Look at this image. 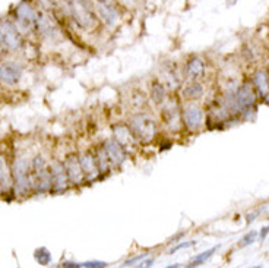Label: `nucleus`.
I'll use <instances>...</instances> for the list:
<instances>
[{"mask_svg":"<svg viewBox=\"0 0 269 268\" xmlns=\"http://www.w3.org/2000/svg\"><path fill=\"white\" fill-rule=\"evenodd\" d=\"M66 8L73 21L84 30H90L95 25L94 2L92 0H66Z\"/></svg>","mask_w":269,"mask_h":268,"instance_id":"f257e3e1","label":"nucleus"},{"mask_svg":"<svg viewBox=\"0 0 269 268\" xmlns=\"http://www.w3.org/2000/svg\"><path fill=\"white\" fill-rule=\"evenodd\" d=\"M12 178L17 195H27L33 188V175L30 173V163L27 159L21 157L15 161Z\"/></svg>","mask_w":269,"mask_h":268,"instance_id":"f03ea898","label":"nucleus"},{"mask_svg":"<svg viewBox=\"0 0 269 268\" xmlns=\"http://www.w3.org/2000/svg\"><path fill=\"white\" fill-rule=\"evenodd\" d=\"M129 129L132 130V133L136 140H139L142 143H151L155 137L157 126L149 116L135 114L129 122Z\"/></svg>","mask_w":269,"mask_h":268,"instance_id":"7ed1b4c3","label":"nucleus"},{"mask_svg":"<svg viewBox=\"0 0 269 268\" xmlns=\"http://www.w3.org/2000/svg\"><path fill=\"white\" fill-rule=\"evenodd\" d=\"M0 37H2V41H3L6 52L18 50L21 44H22V38H21L19 31L17 30V27L9 21H0Z\"/></svg>","mask_w":269,"mask_h":268,"instance_id":"20e7f679","label":"nucleus"},{"mask_svg":"<svg viewBox=\"0 0 269 268\" xmlns=\"http://www.w3.org/2000/svg\"><path fill=\"white\" fill-rule=\"evenodd\" d=\"M15 17H17V21H18V27L24 31H31L37 27V14L34 11V8L27 2H21L17 9H15Z\"/></svg>","mask_w":269,"mask_h":268,"instance_id":"39448f33","label":"nucleus"},{"mask_svg":"<svg viewBox=\"0 0 269 268\" xmlns=\"http://www.w3.org/2000/svg\"><path fill=\"white\" fill-rule=\"evenodd\" d=\"M95 9H97V14L103 24H106L110 28L116 25V22L119 19V14H117L116 6L111 3V0H97Z\"/></svg>","mask_w":269,"mask_h":268,"instance_id":"423d86ee","label":"nucleus"},{"mask_svg":"<svg viewBox=\"0 0 269 268\" xmlns=\"http://www.w3.org/2000/svg\"><path fill=\"white\" fill-rule=\"evenodd\" d=\"M50 176H52V189L54 192H63L68 189V173L66 167L62 163H53L50 167Z\"/></svg>","mask_w":269,"mask_h":268,"instance_id":"0eeeda50","label":"nucleus"},{"mask_svg":"<svg viewBox=\"0 0 269 268\" xmlns=\"http://www.w3.org/2000/svg\"><path fill=\"white\" fill-rule=\"evenodd\" d=\"M22 76V66L14 62H5L0 65V81L5 85H17Z\"/></svg>","mask_w":269,"mask_h":268,"instance_id":"6e6552de","label":"nucleus"},{"mask_svg":"<svg viewBox=\"0 0 269 268\" xmlns=\"http://www.w3.org/2000/svg\"><path fill=\"white\" fill-rule=\"evenodd\" d=\"M234 100V108L237 110H244L249 108L254 103V91L251 84L246 82L241 88H238Z\"/></svg>","mask_w":269,"mask_h":268,"instance_id":"1a4fd4ad","label":"nucleus"},{"mask_svg":"<svg viewBox=\"0 0 269 268\" xmlns=\"http://www.w3.org/2000/svg\"><path fill=\"white\" fill-rule=\"evenodd\" d=\"M104 150L107 153L108 160H110V164L117 167L120 166L123 161L126 160V150L117 143L116 140H108L104 144Z\"/></svg>","mask_w":269,"mask_h":268,"instance_id":"9d476101","label":"nucleus"},{"mask_svg":"<svg viewBox=\"0 0 269 268\" xmlns=\"http://www.w3.org/2000/svg\"><path fill=\"white\" fill-rule=\"evenodd\" d=\"M37 30L40 31V34L46 38H54L56 36H59V30L54 24V21L49 15L40 12L37 17Z\"/></svg>","mask_w":269,"mask_h":268,"instance_id":"9b49d317","label":"nucleus"},{"mask_svg":"<svg viewBox=\"0 0 269 268\" xmlns=\"http://www.w3.org/2000/svg\"><path fill=\"white\" fill-rule=\"evenodd\" d=\"M65 167H66V173H68V178H69L71 183L79 185L84 180V172H82V167H81V163H79V157L69 156L66 163H65Z\"/></svg>","mask_w":269,"mask_h":268,"instance_id":"f8f14e48","label":"nucleus"},{"mask_svg":"<svg viewBox=\"0 0 269 268\" xmlns=\"http://www.w3.org/2000/svg\"><path fill=\"white\" fill-rule=\"evenodd\" d=\"M79 163H81L84 176L88 180H94V179L100 176V172H98V167H97V163H95V157H92L90 153H82L79 156Z\"/></svg>","mask_w":269,"mask_h":268,"instance_id":"ddd939ff","label":"nucleus"},{"mask_svg":"<svg viewBox=\"0 0 269 268\" xmlns=\"http://www.w3.org/2000/svg\"><path fill=\"white\" fill-rule=\"evenodd\" d=\"M183 120L189 130H196L197 127L202 125V110L197 106L186 107L183 113Z\"/></svg>","mask_w":269,"mask_h":268,"instance_id":"4468645a","label":"nucleus"},{"mask_svg":"<svg viewBox=\"0 0 269 268\" xmlns=\"http://www.w3.org/2000/svg\"><path fill=\"white\" fill-rule=\"evenodd\" d=\"M113 132H114V140L120 144L125 150L130 148V147L135 144V140H136V138L133 137L132 130H130L127 126H123V125L114 126Z\"/></svg>","mask_w":269,"mask_h":268,"instance_id":"2eb2a0df","label":"nucleus"},{"mask_svg":"<svg viewBox=\"0 0 269 268\" xmlns=\"http://www.w3.org/2000/svg\"><path fill=\"white\" fill-rule=\"evenodd\" d=\"M162 116H164V122L167 123V126H168L170 129H179L180 113H179V107H177V104L170 103L167 107L164 108Z\"/></svg>","mask_w":269,"mask_h":268,"instance_id":"dca6fc26","label":"nucleus"},{"mask_svg":"<svg viewBox=\"0 0 269 268\" xmlns=\"http://www.w3.org/2000/svg\"><path fill=\"white\" fill-rule=\"evenodd\" d=\"M0 186L3 191H9L12 186V173L9 170L8 161L3 156H0Z\"/></svg>","mask_w":269,"mask_h":268,"instance_id":"f3484780","label":"nucleus"},{"mask_svg":"<svg viewBox=\"0 0 269 268\" xmlns=\"http://www.w3.org/2000/svg\"><path fill=\"white\" fill-rule=\"evenodd\" d=\"M203 68H205L203 62L199 57H193L186 65V73H187L189 78L195 79V78H199L203 73Z\"/></svg>","mask_w":269,"mask_h":268,"instance_id":"a211bd4d","label":"nucleus"},{"mask_svg":"<svg viewBox=\"0 0 269 268\" xmlns=\"http://www.w3.org/2000/svg\"><path fill=\"white\" fill-rule=\"evenodd\" d=\"M95 163H97V167H98V172H100V173H107L108 167H110L111 164H110L107 153H106L104 148H101V150L98 148V150H97Z\"/></svg>","mask_w":269,"mask_h":268,"instance_id":"6ab92c4d","label":"nucleus"},{"mask_svg":"<svg viewBox=\"0 0 269 268\" xmlns=\"http://www.w3.org/2000/svg\"><path fill=\"white\" fill-rule=\"evenodd\" d=\"M151 98L154 100V103L162 104L167 98V91L164 88V85H161L160 82H155L151 89Z\"/></svg>","mask_w":269,"mask_h":268,"instance_id":"aec40b11","label":"nucleus"},{"mask_svg":"<svg viewBox=\"0 0 269 268\" xmlns=\"http://www.w3.org/2000/svg\"><path fill=\"white\" fill-rule=\"evenodd\" d=\"M254 85L257 87V89L260 91L262 95H266L269 92V82H268V76L265 72H257L256 76H254Z\"/></svg>","mask_w":269,"mask_h":268,"instance_id":"412c9836","label":"nucleus"},{"mask_svg":"<svg viewBox=\"0 0 269 268\" xmlns=\"http://www.w3.org/2000/svg\"><path fill=\"white\" fill-rule=\"evenodd\" d=\"M202 92H203L202 85L197 84V82H193V84H190V85H187V87L184 88L183 95H184L187 100H197V98L202 95Z\"/></svg>","mask_w":269,"mask_h":268,"instance_id":"4be33fe9","label":"nucleus"},{"mask_svg":"<svg viewBox=\"0 0 269 268\" xmlns=\"http://www.w3.org/2000/svg\"><path fill=\"white\" fill-rule=\"evenodd\" d=\"M50 258H52V255L46 248H41L36 252V259L41 265H47L50 262Z\"/></svg>","mask_w":269,"mask_h":268,"instance_id":"5701e85b","label":"nucleus"},{"mask_svg":"<svg viewBox=\"0 0 269 268\" xmlns=\"http://www.w3.org/2000/svg\"><path fill=\"white\" fill-rule=\"evenodd\" d=\"M214 252H215V248H214V249L206 250L205 253H200L199 256H196V258L192 261V264H190V265H200V264H202L203 261H206V259H208V258L214 253Z\"/></svg>","mask_w":269,"mask_h":268,"instance_id":"b1692460","label":"nucleus"},{"mask_svg":"<svg viewBox=\"0 0 269 268\" xmlns=\"http://www.w3.org/2000/svg\"><path fill=\"white\" fill-rule=\"evenodd\" d=\"M256 236H257V233L256 232H250L244 239H243V242L240 243V246H246V245H249L251 242H254V239H256Z\"/></svg>","mask_w":269,"mask_h":268,"instance_id":"393cba45","label":"nucleus"},{"mask_svg":"<svg viewBox=\"0 0 269 268\" xmlns=\"http://www.w3.org/2000/svg\"><path fill=\"white\" fill-rule=\"evenodd\" d=\"M104 262H98V261H92V262H84V264H78V267H104Z\"/></svg>","mask_w":269,"mask_h":268,"instance_id":"a878e982","label":"nucleus"},{"mask_svg":"<svg viewBox=\"0 0 269 268\" xmlns=\"http://www.w3.org/2000/svg\"><path fill=\"white\" fill-rule=\"evenodd\" d=\"M192 245H193V243H183V245H179V246H176L174 249L171 250V253H174L176 250L181 249V248H189V246H192Z\"/></svg>","mask_w":269,"mask_h":268,"instance_id":"bb28decb","label":"nucleus"}]
</instances>
